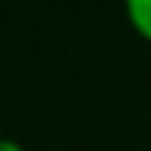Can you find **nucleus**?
I'll use <instances>...</instances> for the list:
<instances>
[{"label": "nucleus", "mask_w": 151, "mask_h": 151, "mask_svg": "<svg viewBox=\"0 0 151 151\" xmlns=\"http://www.w3.org/2000/svg\"><path fill=\"white\" fill-rule=\"evenodd\" d=\"M126 17H129V25L146 42H151V0H129L126 3Z\"/></svg>", "instance_id": "nucleus-1"}, {"label": "nucleus", "mask_w": 151, "mask_h": 151, "mask_svg": "<svg viewBox=\"0 0 151 151\" xmlns=\"http://www.w3.org/2000/svg\"><path fill=\"white\" fill-rule=\"evenodd\" d=\"M0 151H25L14 137H0Z\"/></svg>", "instance_id": "nucleus-2"}]
</instances>
